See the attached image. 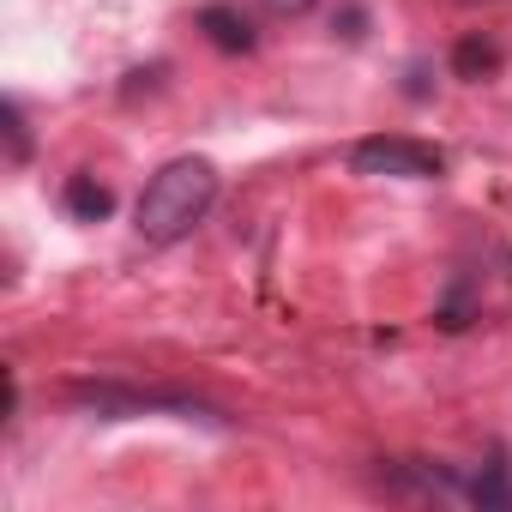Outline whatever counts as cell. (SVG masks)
<instances>
[{"label":"cell","mask_w":512,"mask_h":512,"mask_svg":"<svg viewBox=\"0 0 512 512\" xmlns=\"http://www.w3.org/2000/svg\"><path fill=\"white\" fill-rule=\"evenodd\" d=\"M217 187H223V175H217L211 157H169V163L145 181V193H139V205H133V229H139L151 247H175V241H187V235L211 217Z\"/></svg>","instance_id":"cell-1"},{"label":"cell","mask_w":512,"mask_h":512,"mask_svg":"<svg viewBox=\"0 0 512 512\" xmlns=\"http://www.w3.org/2000/svg\"><path fill=\"white\" fill-rule=\"evenodd\" d=\"M350 169L356 175H386V181H440L446 175V151L410 133H368L350 145Z\"/></svg>","instance_id":"cell-2"},{"label":"cell","mask_w":512,"mask_h":512,"mask_svg":"<svg viewBox=\"0 0 512 512\" xmlns=\"http://www.w3.org/2000/svg\"><path fill=\"white\" fill-rule=\"evenodd\" d=\"M73 404H85L97 422H127V416H151V410H169L181 422H211V428H229L223 410L199 404V398H181V392H133V386H73L67 392Z\"/></svg>","instance_id":"cell-3"},{"label":"cell","mask_w":512,"mask_h":512,"mask_svg":"<svg viewBox=\"0 0 512 512\" xmlns=\"http://www.w3.org/2000/svg\"><path fill=\"white\" fill-rule=\"evenodd\" d=\"M199 31H205V43L211 49H223V55H247L253 43H260V37H253V25L235 13V7H199V19H193Z\"/></svg>","instance_id":"cell-4"},{"label":"cell","mask_w":512,"mask_h":512,"mask_svg":"<svg viewBox=\"0 0 512 512\" xmlns=\"http://www.w3.org/2000/svg\"><path fill=\"white\" fill-rule=\"evenodd\" d=\"M61 205H67V217H79V223H103V217L115 211V193H109L97 175H73V181L61 187Z\"/></svg>","instance_id":"cell-5"},{"label":"cell","mask_w":512,"mask_h":512,"mask_svg":"<svg viewBox=\"0 0 512 512\" xmlns=\"http://www.w3.org/2000/svg\"><path fill=\"white\" fill-rule=\"evenodd\" d=\"M0 133H7V163H13V169H19V163H31V121H25L19 97L0 103Z\"/></svg>","instance_id":"cell-6"},{"label":"cell","mask_w":512,"mask_h":512,"mask_svg":"<svg viewBox=\"0 0 512 512\" xmlns=\"http://www.w3.org/2000/svg\"><path fill=\"white\" fill-rule=\"evenodd\" d=\"M452 67H458V79H482V73H494V67H500V49H494V43H482V37H464V43L452 49Z\"/></svg>","instance_id":"cell-7"},{"label":"cell","mask_w":512,"mask_h":512,"mask_svg":"<svg viewBox=\"0 0 512 512\" xmlns=\"http://www.w3.org/2000/svg\"><path fill=\"white\" fill-rule=\"evenodd\" d=\"M266 7H272V13H278V19H302V13H308V7H314V0H266Z\"/></svg>","instance_id":"cell-8"},{"label":"cell","mask_w":512,"mask_h":512,"mask_svg":"<svg viewBox=\"0 0 512 512\" xmlns=\"http://www.w3.org/2000/svg\"><path fill=\"white\" fill-rule=\"evenodd\" d=\"M404 79H410V85H404V97H416V103H422V97H428V85H422V79H428V67H422V61H416V67H410V73H404Z\"/></svg>","instance_id":"cell-9"},{"label":"cell","mask_w":512,"mask_h":512,"mask_svg":"<svg viewBox=\"0 0 512 512\" xmlns=\"http://www.w3.org/2000/svg\"><path fill=\"white\" fill-rule=\"evenodd\" d=\"M464 7H482V0H464Z\"/></svg>","instance_id":"cell-10"}]
</instances>
